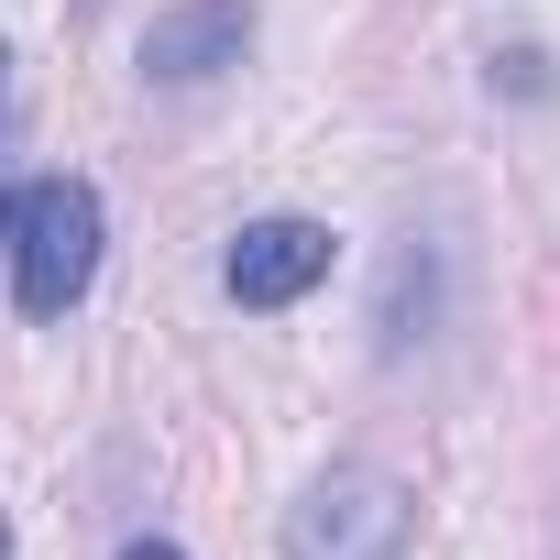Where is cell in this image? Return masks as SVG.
<instances>
[{
	"label": "cell",
	"mask_w": 560,
	"mask_h": 560,
	"mask_svg": "<svg viewBox=\"0 0 560 560\" xmlns=\"http://www.w3.org/2000/svg\"><path fill=\"white\" fill-rule=\"evenodd\" d=\"M242 45H253V0H176V12H154V34H143V78L198 89V78L242 67Z\"/></svg>",
	"instance_id": "cell-3"
},
{
	"label": "cell",
	"mask_w": 560,
	"mask_h": 560,
	"mask_svg": "<svg viewBox=\"0 0 560 560\" xmlns=\"http://www.w3.org/2000/svg\"><path fill=\"white\" fill-rule=\"evenodd\" d=\"M407 538H418V494L374 462H341L287 505V560H407Z\"/></svg>",
	"instance_id": "cell-2"
},
{
	"label": "cell",
	"mask_w": 560,
	"mask_h": 560,
	"mask_svg": "<svg viewBox=\"0 0 560 560\" xmlns=\"http://www.w3.org/2000/svg\"><path fill=\"white\" fill-rule=\"evenodd\" d=\"M0 100H12V56H0Z\"/></svg>",
	"instance_id": "cell-7"
},
{
	"label": "cell",
	"mask_w": 560,
	"mask_h": 560,
	"mask_svg": "<svg viewBox=\"0 0 560 560\" xmlns=\"http://www.w3.org/2000/svg\"><path fill=\"white\" fill-rule=\"evenodd\" d=\"M0 253H12V198H0Z\"/></svg>",
	"instance_id": "cell-6"
},
{
	"label": "cell",
	"mask_w": 560,
	"mask_h": 560,
	"mask_svg": "<svg viewBox=\"0 0 560 560\" xmlns=\"http://www.w3.org/2000/svg\"><path fill=\"white\" fill-rule=\"evenodd\" d=\"M12 275H23V308L67 319L100 275V187L89 176H34L12 198Z\"/></svg>",
	"instance_id": "cell-1"
},
{
	"label": "cell",
	"mask_w": 560,
	"mask_h": 560,
	"mask_svg": "<svg viewBox=\"0 0 560 560\" xmlns=\"http://www.w3.org/2000/svg\"><path fill=\"white\" fill-rule=\"evenodd\" d=\"M121 560H187V549H176V538H132Z\"/></svg>",
	"instance_id": "cell-5"
},
{
	"label": "cell",
	"mask_w": 560,
	"mask_h": 560,
	"mask_svg": "<svg viewBox=\"0 0 560 560\" xmlns=\"http://www.w3.org/2000/svg\"><path fill=\"white\" fill-rule=\"evenodd\" d=\"M0 560H12V516H0Z\"/></svg>",
	"instance_id": "cell-8"
},
{
	"label": "cell",
	"mask_w": 560,
	"mask_h": 560,
	"mask_svg": "<svg viewBox=\"0 0 560 560\" xmlns=\"http://www.w3.org/2000/svg\"><path fill=\"white\" fill-rule=\"evenodd\" d=\"M220 275H231L242 308H287V298H308L319 275H330V231H319V220H253Z\"/></svg>",
	"instance_id": "cell-4"
}]
</instances>
